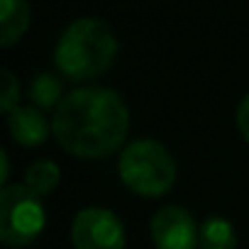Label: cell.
<instances>
[{"label":"cell","instance_id":"5b68a950","mask_svg":"<svg viewBox=\"0 0 249 249\" xmlns=\"http://www.w3.org/2000/svg\"><path fill=\"white\" fill-rule=\"evenodd\" d=\"M124 225L110 208H83L71 222V242L76 249H124Z\"/></svg>","mask_w":249,"mask_h":249},{"label":"cell","instance_id":"ba28073f","mask_svg":"<svg viewBox=\"0 0 249 249\" xmlns=\"http://www.w3.org/2000/svg\"><path fill=\"white\" fill-rule=\"evenodd\" d=\"M30 27V3L0 0V47H13Z\"/></svg>","mask_w":249,"mask_h":249},{"label":"cell","instance_id":"3957f363","mask_svg":"<svg viewBox=\"0 0 249 249\" xmlns=\"http://www.w3.org/2000/svg\"><path fill=\"white\" fill-rule=\"evenodd\" d=\"M117 171L124 186L144 198L164 196L176 181V161L171 152L149 137L132 140L122 149Z\"/></svg>","mask_w":249,"mask_h":249},{"label":"cell","instance_id":"30bf717a","mask_svg":"<svg viewBox=\"0 0 249 249\" xmlns=\"http://www.w3.org/2000/svg\"><path fill=\"white\" fill-rule=\"evenodd\" d=\"M61 181V171L52 159H37L25 171V186L32 188L37 196H49Z\"/></svg>","mask_w":249,"mask_h":249},{"label":"cell","instance_id":"52a82bcc","mask_svg":"<svg viewBox=\"0 0 249 249\" xmlns=\"http://www.w3.org/2000/svg\"><path fill=\"white\" fill-rule=\"evenodd\" d=\"M8 130L10 137L22 144V147H39L47 142L52 132V122L42 115L39 107L35 105H18L8 115Z\"/></svg>","mask_w":249,"mask_h":249},{"label":"cell","instance_id":"7a4b0ae2","mask_svg":"<svg viewBox=\"0 0 249 249\" xmlns=\"http://www.w3.org/2000/svg\"><path fill=\"white\" fill-rule=\"evenodd\" d=\"M117 54V37L103 18H78L61 32L54 61L59 71L73 81H86L110 69Z\"/></svg>","mask_w":249,"mask_h":249},{"label":"cell","instance_id":"7c38bea8","mask_svg":"<svg viewBox=\"0 0 249 249\" xmlns=\"http://www.w3.org/2000/svg\"><path fill=\"white\" fill-rule=\"evenodd\" d=\"M0 83H3V93H0V107H3V112L10 115V112L20 105V83H18V78L13 76L10 69L0 71Z\"/></svg>","mask_w":249,"mask_h":249},{"label":"cell","instance_id":"8992f818","mask_svg":"<svg viewBox=\"0 0 249 249\" xmlns=\"http://www.w3.org/2000/svg\"><path fill=\"white\" fill-rule=\"evenodd\" d=\"M198 230L193 215L181 205H164L154 213L149 222L152 242L157 249H196Z\"/></svg>","mask_w":249,"mask_h":249},{"label":"cell","instance_id":"6da1fadb","mask_svg":"<svg viewBox=\"0 0 249 249\" xmlns=\"http://www.w3.org/2000/svg\"><path fill=\"white\" fill-rule=\"evenodd\" d=\"M130 130L122 95L105 86H83L64 95L52 117V135L69 154L98 159L115 152Z\"/></svg>","mask_w":249,"mask_h":249},{"label":"cell","instance_id":"9c48e42d","mask_svg":"<svg viewBox=\"0 0 249 249\" xmlns=\"http://www.w3.org/2000/svg\"><path fill=\"white\" fill-rule=\"evenodd\" d=\"M198 247L200 249H237V232L232 222L220 215L205 217L198 230Z\"/></svg>","mask_w":249,"mask_h":249},{"label":"cell","instance_id":"4fadbf2b","mask_svg":"<svg viewBox=\"0 0 249 249\" xmlns=\"http://www.w3.org/2000/svg\"><path fill=\"white\" fill-rule=\"evenodd\" d=\"M237 127L242 132V137L249 142V93L239 100L237 105Z\"/></svg>","mask_w":249,"mask_h":249},{"label":"cell","instance_id":"277c9868","mask_svg":"<svg viewBox=\"0 0 249 249\" xmlns=\"http://www.w3.org/2000/svg\"><path fill=\"white\" fill-rule=\"evenodd\" d=\"M47 222L42 196L25 183H8L0 191V239L8 247L35 242Z\"/></svg>","mask_w":249,"mask_h":249},{"label":"cell","instance_id":"8fae6325","mask_svg":"<svg viewBox=\"0 0 249 249\" xmlns=\"http://www.w3.org/2000/svg\"><path fill=\"white\" fill-rule=\"evenodd\" d=\"M61 93H64L61 81L56 76H52V73H39L30 83V98H32L35 107H39V110L59 107L61 100H64Z\"/></svg>","mask_w":249,"mask_h":249},{"label":"cell","instance_id":"5bb4252c","mask_svg":"<svg viewBox=\"0 0 249 249\" xmlns=\"http://www.w3.org/2000/svg\"><path fill=\"white\" fill-rule=\"evenodd\" d=\"M0 161H3V174H0V181H3V186H8V176H10V161H8V152H5V149L0 152Z\"/></svg>","mask_w":249,"mask_h":249}]
</instances>
